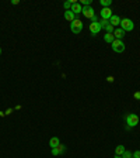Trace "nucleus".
I'll use <instances>...</instances> for the list:
<instances>
[{
	"instance_id": "obj_1",
	"label": "nucleus",
	"mask_w": 140,
	"mask_h": 158,
	"mask_svg": "<svg viewBox=\"0 0 140 158\" xmlns=\"http://www.w3.org/2000/svg\"><path fill=\"white\" fill-rule=\"evenodd\" d=\"M119 26H121V28H122L125 33H126V31H132L133 30V27H135L133 26V21H132L130 18H122Z\"/></svg>"
},
{
	"instance_id": "obj_2",
	"label": "nucleus",
	"mask_w": 140,
	"mask_h": 158,
	"mask_svg": "<svg viewBox=\"0 0 140 158\" xmlns=\"http://www.w3.org/2000/svg\"><path fill=\"white\" fill-rule=\"evenodd\" d=\"M126 123H127L129 127H135V126H137V124H139V117H137V114L129 113L126 116Z\"/></svg>"
},
{
	"instance_id": "obj_3",
	"label": "nucleus",
	"mask_w": 140,
	"mask_h": 158,
	"mask_svg": "<svg viewBox=\"0 0 140 158\" xmlns=\"http://www.w3.org/2000/svg\"><path fill=\"white\" fill-rule=\"evenodd\" d=\"M70 30H72V33H74V34H79V33H81V30H83V23H81V20H74V21L70 23Z\"/></svg>"
},
{
	"instance_id": "obj_4",
	"label": "nucleus",
	"mask_w": 140,
	"mask_h": 158,
	"mask_svg": "<svg viewBox=\"0 0 140 158\" xmlns=\"http://www.w3.org/2000/svg\"><path fill=\"white\" fill-rule=\"evenodd\" d=\"M125 43H123L122 40H114V43H112V49H114L115 52H123L125 51Z\"/></svg>"
},
{
	"instance_id": "obj_5",
	"label": "nucleus",
	"mask_w": 140,
	"mask_h": 158,
	"mask_svg": "<svg viewBox=\"0 0 140 158\" xmlns=\"http://www.w3.org/2000/svg\"><path fill=\"white\" fill-rule=\"evenodd\" d=\"M83 16L87 18H90V20H93V17H95V13H94V9L91 7V6H87V7H83Z\"/></svg>"
},
{
	"instance_id": "obj_6",
	"label": "nucleus",
	"mask_w": 140,
	"mask_h": 158,
	"mask_svg": "<svg viewBox=\"0 0 140 158\" xmlns=\"http://www.w3.org/2000/svg\"><path fill=\"white\" fill-rule=\"evenodd\" d=\"M90 31H91V34L93 35H97L100 31H101V26H100V23H90Z\"/></svg>"
},
{
	"instance_id": "obj_7",
	"label": "nucleus",
	"mask_w": 140,
	"mask_h": 158,
	"mask_svg": "<svg viewBox=\"0 0 140 158\" xmlns=\"http://www.w3.org/2000/svg\"><path fill=\"white\" fill-rule=\"evenodd\" d=\"M111 17H112V10H111L109 7H104V9L101 10V18H104V20H109Z\"/></svg>"
},
{
	"instance_id": "obj_8",
	"label": "nucleus",
	"mask_w": 140,
	"mask_h": 158,
	"mask_svg": "<svg viewBox=\"0 0 140 158\" xmlns=\"http://www.w3.org/2000/svg\"><path fill=\"white\" fill-rule=\"evenodd\" d=\"M121 20H122V18L119 17V16H116V14H112V17L109 18V24L112 27H116V26H119V24H121Z\"/></svg>"
},
{
	"instance_id": "obj_9",
	"label": "nucleus",
	"mask_w": 140,
	"mask_h": 158,
	"mask_svg": "<svg viewBox=\"0 0 140 158\" xmlns=\"http://www.w3.org/2000/svg\"><path fill=\"white\" fill-rule=\"evenodd\" d=\"M112 34H114L115 40H122L123 37H125V34H126V33H125V31H123L122 28H115Z\"/></svg>"
},
{
	"instance_id": "obj_10",
	"label": "nucleus",
	"mask_w": 140,
	"mask_h": 158,
	"mask_svg": "<svg viewBox=\"0 0 140 158\" xmlns=\"http://www.w3.org/2000/svg\"><path fill=\"white\" fill-rule=\"evenodd\" d=\"M64 18H66V20H67V21H74V20H76V14L73 13L72 10H66V11H64Z\"/></svg>"
},
{
	"instance_id": "obj_11",
	"label": "nucleus",
	"mask_w": 140,
	"mask_h": 158,
	"mask_svg": "<svg viewBox=\"0 0 140 158\" xmlns=\"http://www.w3.org/2000/svg\"><path fill=\"white\" fill-rule=\"evenodd\" d=\"M70 10H72L74 14H79V13H81V11H83V6H81L80 3H74V5H72Z\"/></svg>"
},
{
	"instance_id": "obj_12",
	"label": "nucleus",
	"mask_w": 140,
	"mask_h": 158,
	"mask_svg": "<svg viewBox=\"0 0 140 158\" xmlns=\"http://www.w3.org/2000/svg\"><path fill=\"white\" fill-rule=\"evenodd\" d=\"M64 151V145L59 144L58 147H55V148H52V155H59V154H62Z\"/></svg>"
},
{
	"instance_id": "obj_13",
	"label": "nucleus",
	"mask_w": 140,
	"mask_h": 158,
	"mask_svg": "<svg viewBox=\"0 0 140 158\" xmlns=\"http://www.w3.org/2000/svg\"><path fill=\"white\" fill-rule=\"evenodd\" d=\"M60 144V141L58 137H52L51 140H49V145H51L52 148H55V147H58V145Z\"/></svg>"
},
{
	"instance_id": "obj_14",
	"label": "nucleus",
	"mask_w": 140,
	"mask_h": 158,
	"mask_svg": "<svg viewBox=\"0 0 140 158\" xmlns=\"http://www.w3.org/2000/svg\"><path fill=\"white\" fill-rule=\"evenodd\" d=\"M104 40H105L106 43L112 44V43H114V40H115V37H114V34H112V33H106V34L104 35Z\"/></svg>"
},
{
	"instance_id": "obj_15",
	"label": "nucleus",
	"mask_w": 140,
	"mask_h": 158,
	"mask_svg": "<svg viewBox=\"0 0 140 158\" xmlns=\"http://www.w3.org/2000/svg\"><path fill=\"white\" fill-rule=\"evenodd\" d=\"M123 151H125V147H123V145H118V147L115 148V155H119V157H121L123 154Z\"/></svg>"
},
{
	"instance_id": "obj_16",
	"label": "nucleus",
	"mask_w": 140,
	"mask_h": 158,
	"mask_svg": "<svg viewBox=\"0 0 140 158\" xmlns=\"http://www.w3.org/2000/svg\"><path fill=\"white\" fill-rule=\"evenodd\" d=\"M121 157H122V158H132V157H133V153H130L129 150H125V151H123V154L121 155Z\"/></svg>"
},
{
	"instance_id": "obj_17",
	"label": "nucleus",
	"mask_w": 140,
	"mask_h": 158,
	"mask_svg": "<svg viewBox=\"0 0 140 158\" xmlns=\"http://www.w3.org/2000/svg\"><path fill=\"white\" fill-rule=\"evenodd\" d=\"M111 3H112L111 0H101V2H100V5L102 6V9H104V7H109Z\"/></svg>"
},
{
	"instance_id": "obj_18",
	"label": "nucleus",
	"mask_w": 140,
	"mask_h": 158,
	"mask_svg": "<svg viewBox=\"0 0 140 158\" xmlns=\"http://www.w3.org/2000/svg\"><path fill=\"white\" fill-rule=\"evenodd\" d=\"M98 23H100V26H101V28H102V27H106L108 24H109V20H104V18H101Z\"/></svg>"
},
{
	"instance_id": "obj_19",
	"label": "nucleus",
	"mask_w": 140,
	"mask_h": 158,
	"mask_svg": "<svg viewBox=\"0 0 140 158\" xmlns=\"http://www.w3.org/2000/svg\"><path fill=\"white\" fill-rule=\"evenodd\" d=\"M80 5H83L84 7H87V6L91 5V0H81V3H80Z\"/></svg>"
},
{
	"instance_id": "obj_20",
	"label": "nucleus",
	"mask_w": 140,
	"mask_h": 158,
	"mask_svg": "<svg viewBox=\"0 0 140 158\" xmlns=\"http://www.w3.org/2000/svg\"><path fill=\"white\" fill-rule=\"evenodd\" d=\"M105 28H106V31H108V33H114V30H115V28H114L112 26H111V24H108V26H106Z\"/></svg>"
},
{
	"instance_id": "obj_21",
	"label": "nucleus",
	"mask_w": 140,
	"mask_h": 158,
	"mask_svg": "<svg viewBox=\"0 0 140 158\" xmlns=\"http://www.w3.org/2000/svg\"><path fill=\"white\" fill-rule=\"evenodd\" d=\"M133 158H140V150H137V151L133 153Z\"/></svg>"
},
{
	"instance_id": "obj_22",
	"label": "nucleus",
	"mask_w": 140,
	"mask_h": 158,
	"mask_svg": "<svg viewBox=\"0 0 140 158\" xmlns=\"http://www.w3.org/2000/svg\"><path fill=\"white\" fill-rule=\"evenodd\" d=\"M133 97H135L136 100H140V92H135V95H133Z\"/></svg>"
},
{
	"instance_id": "obj_23",
	"label": "nucleus",
	"mask_w": 140,
	"mask_h": 158,
	"mask_svg": "<svg viewBox=\"0 0 140 158\" xmlns=\"http://www.w3.org/2000/svg\"><path fill=\"white\" fill-rule=\"evenodd\" d=\"M11 5H18V0H11Z\"/></svg>"
},
{
	"instance_id": "obj_24",
	"label": "nucleus",
	"mask_w": 140,
	"mask_h": 158,
	"mask_svg": "<svg viewBox=\"0 0 140 158\" xmlns=\"http://www.w3.org/2000/svg\"><path fill=\"white\" fill-rule=\"evenodd\" d=\"M108 82H114V78H112V76H108Z\"/></svg>"
},
{
	"instance_id": "obj_25",
	"label": "nucleus",
	"mask_w": 140,
	"mask_h": 158,
	"mask_svg": "<svg viewBox=\"0 0 140 158\" xmlns=\"http://www.w3.org/2000/svg\"><path fill=\"white\" fill-rule=\"evenodd\" d=\"M114 158H122V157H119V155H115V157Z\"/></svg>"
},
{
	"instance_id": "obj_26",
	"label": "nucleus",
	"mask_w": 140,
	"mask_h": 158,
	"mask_svg": "<svg viewBox=\"0 0 140 158\" xmlns=\"http://www.w3.org/2000/svg\"><path fill=\"white\" fill-rule=\"evenodd\" d=\"M0 54H1V48H0Z\"/></svg>"
},
{
	"instance_id": "obj_27",
	"label": "nucleus",
	"mask_w": 140,
	"mask_h": 158,
	"mask_svg": "<svg viewBox=\"0 0 140 158\" xmlns=\"http://www.w3.org/2000/svg\"><path fill=\"white\" fill-rule=\"evenodd\" d=\"M132 158H133V157H132Z\"/></svg>"
},
{
	"instance_id": "obj_28",
	"label": "nucleus",
	"mask_w": 140,
	"mask_h": 158,
	"mask_svg": "<svg viewBox=\"0 0 140 158\" xmlns=\"http://www.w3.org/2000/svg\"><path fill=\"white\" fill-rule=\"evenodd\" d=\"M139 150H140V148H139Z\"/></svg>"
}]
</instances>
